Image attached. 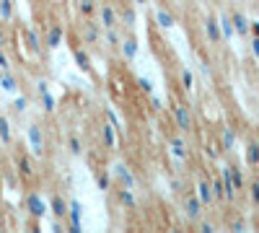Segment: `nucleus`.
<instances>
[{
  "label": "nucleus",
  "mask_w": 259,
  "mask_h": 233,
  "mask_svg": "<svg viewBox=\"0 0 259 233\" xmlns=\"http://www.w3.org/2000/svg\"><path fill=\"white\" fill-rule=\"evenodd\" d=\"M168 112H171V122H174L177 132H182V135L194 132V112H192V107L187 101H171Z\"/></svg>",
  "instance_id": "obj_1"
},
{
  "label": "nucleus",
  "mask_w": 259,
  "mask_h": 233,
  "mask_svg": "<svg viewBox=\"0 0 259 233\" xmlns=\"http://www.w3.org/2000/svg\"><path fill=\"white\" fill-rule=\"evenodd\" d=\"M78 34H80V44L96 47V44H101V39H104V26L99 24L96 18H80Z\"/></svg>",
  "instance_id": "obj_2"
},
{
  "label": "nucleus",
  "mask_w": 259,
  "mask_h": 233,
  "mask_svg": "<svg viewBox=\"0 0 259 233\" xmlns=\"http://www.w3.org/2000/svg\"><path fill=\"white\" fill-rule=\"evenodd\" d=\"M182 210H184V215H187V220L194 225L200 218H205V213H207V207L202 205V200L197 197V192H184L182 195Z\"/></svg>",
  "instance_id": "obj_3"
},
{
  "label": "nucleus",
  "mask_w": 259,
  "mask_h": 233,
  "mask_svg": "<svg viewBox=\"0 0 259 233\" xmlns=\"http://www.w3.org/2000/svg\"><path fill=\"white\" fill-rule=\"evenodd\" d=\"M202 34L207 39V44H212V47H223L226 44L223 31H221V21H218V16H215V13H207L202 18Z\"/></svg>",
  "instance_id": "obj_4"
},
{
  "label": "nucleus",
  "mask_w": 259,
  "mask_h": 233,
  "mask_svg": "<svg viewBox=\"0 0 259 233\" xmlns=\"http://www.w3.org/2000/svg\"><path fill=\"white\" fill-rule=\"evenodd\" d=\"M26 143H29V148H31V156H36V158H41L45 156V151H47V135H45V127L41 124H29V130H26Z\"/></svg>",
  "instance_id": "obj_5"
},
{
  "label": "nucleus",
  "mask_w": 259,
  "mask_h": 233,
  "mask_svg": "<svg viewBox=\"0 0 259 233\" xmlns=\"http://www.w3.org/2000/svg\"><path fill=\"white\" fill-rule=\"evenodd\" d=\"M96 21L104 26V29H114V26H122V16H119V8L109 0H104L99 6V13H96Z\"/></svg>",
  "instance_id": "obj_6"
},
{
  "label": "nucleus",
  "mask_w": 259,
  "mask_h": 233,
  "mask_svg": "<svg viewBox=\"0 0 259 233\" xmlns=\"http://www.w3.org/2000/svg\"><path fill=\"white\" fill-rule=\"evenodd\" d=\"M166 148H168V153L174 158H179V161H189V156H192V148L187 143V135H182V132L168 135L166 137Z\"/></svg>",
  "instance_id": "obj_7"
},
{
  "label": "nucleus",
  "mask_w": 259,
  "mask_h": 233,
  "mask_svg": "<svg viewBox=\"0 0 259 233\" xmlns=\"http://www.w3.org/2000/svg\"><path fill=\"white\" fill-rule=\"evenodd\" d=\"M99 132H101V145L106 148V151H117V148H119V135H122L117 130V124L109 122V119H104L99 124Z\"/></svg>",
  "instance_id": "obj_8"
},
{
  "label": "nucleus",
  "mask_w": 259,
  "mask_h": 233,
  "mask_svg": "<svg viewBox=\"0 0 259 233\" xmlns=\"http://www.w3.org/2000/svg\"><path fill=\"white\" fill-rule=\"evenodd\" d=\"M112 176H114V187L117 184H122V187H138V176H135V171L130 168L124 161H117L114 166H112Z\"/></svg>",
  "instance_id": "obj_9"
},
{
  "label": "nucleus",
  "mask_w": 259,
  "mask_h": 233,
  "mask_svg": "<svg viewBox=\"0 0 259 233\" xmlns=\"http://www.w3.org/2000/svg\"><path fill=\"white\" fill-rule=\"evenodd\" d=\"M24 205H26V213H29L34 220H41V218L47 215V210H50V205L41 200L39 192H29V195L24 197Z\"/></svg>",
  "instance_id": "obj_10"
},
{
  "label": "nucleus",
  "mask_w": 259,
  "mask_h": 233,
  "mask_svg": "<svg viewBox=\"0 0 259 233\" xmlns=\"http://www.w3.org/2000/svg\"><path fill=\"white\" fill-rule=\"evenodd\" d=\"M65 225H68V230L78 233L83 230V202L70 197V207H68V218H65Z\"/></svg>",
  "instance_id": "obj_11"
},
{
  "label": "nucleus",
  "mask_w": 259,
  "mask_h": 233,
  "mask_svg": "<svg viewBox=\"0 0 259 233\" xmlns=\"http://www.w3.org/2000/svg\"><path fill=\"white\" fill-rule=\"evenodd\" d=\"M45 47L47 50H57L62 41H65V26L60 24V21H52V24H47V29H45Z\"/></svg>",
  "instance_id": "obj_12"
},
{
  "label": "nucleus",
  "mask_w": 259,
  "mask_h": 233,
  "mask_svg": "<svg viewBox=\"0 0 259 233\" xmlns=\"http://www.w3.org/2000/svg\"><path fill=\"white\" fill-rule=\"evenodd\" d=\"M112 192H114V202H117L122 210H135V207H138V197H135V189H133V187L117 184V189H112Z\"/></svg>",
  "instance_id": "obj_13"
},
{
  "label": "nucleus",
  "mask_w": 259,
  "mask_h": 233,
  "mask_svg": "<svg viewBox=\"0 0 259 233\" xmlns=\"http://www.w3.org/2000/svg\"><path fill=\"white\" fill-rule=\"evenodd\" d=\"M16 171H18L21 179H26V181L36 179V163H34V158L29 153H18L16 156Z\"/></svg>",
  "instance_id": "obj_14"
},
{
  "label": "nucleus",
  "mask_w": 259,
  "mask_h": 233,
  "mask_svg": "<svg viewBox=\"0 0 259 233\" xmlns=\"http://www.w3.org/2000/svg\"><path fill=\"white\" fill-rule=\"evenodd\" d=\"M194 192H197V197L202 200L205 207L218 205V202H215V192H212V181L207 176H197V181H194Z\"/></svg>",
  "instance_id": "obj_15"
},
{
  "label": "nucleus",
  "mask_w": 259,
  "mask_h": 233,
  "mask_svg": "<svg viewBox=\"0 0 259 233\" xmlns=\"http://www.w3.org/2000/svg\"><path fill=\"white\" fill-rule=\"evenodd\" d=\"M68 207H70V200L68 197H62L60 192H52L50 195V213H52V218L65 220V218H68Z\"/></svg>",
  "instance_id": "obj_16"
},
{
  "label": "nucleus",
  "mask_w": 259,
  "mask_h": 233,
  "mask_svg": "<svg viewBox=\"0 0 259 233\" xmlns=\"http://www.w3.org/2000/svg\"><path fill=\"white\" fill-rule=\"evenodd\" d=\"M218 174H221V179H223V184H226V197H228V205H231V202H236V200H239V189H236V184H233L231 163H221V166H218Z\"/></svg>",
  "instance_id": "obj_17"
},
{
  "label": "nucleus",
  "mask_w": 259,
  "mask_h": 233,
  "mask_svg": "<svg viewBox=\"0 0 259 233\" xmlns=\"http://www.w3.org/2000/svg\"><path fill=\"white\" fill-rule=\"evenodd\" d=\"M231 18H233V29L239 36H251V18L239 11V8H231Z\"/></svg>",
  "instance_id": "obj_18"
},
{
  "label": "nucleus",
  "mask_w": 259,
  "mask_h": 233,
  "mask_svg": "<svg viewBox=\"0 0 259 233\" xmlns=\"http://www.w3.org/2000/svg\"><path fill=\"white\" fill-rule=\"evenodd\" d=\"M73 47V60H75V65L78 70L83 73H94V62H91V55H89V47H80V44H70Z\"/></svg>",
  "instance_id": "obj_19"
},
{
  "label": "nucleus",
  "mask_w": 259,
  "mask_h": 233,
  "mask_svg": "<svg viewBox=\"0 0 259 233\" xmlns=\"http://www.w3.org/2000/svg\"><path fill=\"white\" fill-rule=\"evenodd\" d=\"M138 52H140V44H138V39H135L133 34H124L122 44H119V55H122V60H124V62H135Z\"/></svg>",
  "instance_id": "obj_20"
},
{
  "label": "nucleus",
  "mask_w": 259,
  "mask_h": 233,
  "mask_svg": "<svg viewBox=\"0 0 259 233\" xmlns=\"http://www.w3.org/2000/svg\"><path fill=\"white\" fill-rule=\"evenodd\" d=\"M153 24L161 29V31H171L177 26V16L171 13L168 8H158L156 13H153Z\"/></svg>",
  "instance_id": "obj_21"
},
{
  "label": "nucleus",
  "mask_w": 259,
  "mask_h": 233,
  "mask_svg": "<svg viewBox=\"0 0 259 233\" xmlns=\"http://www.w3.org/2000/svg\"><path fill=\"white\" fill-rule=\"evenodd\" d=\"M122 39H124V31H122V26H114V29H104V39H101V44H104V47H109V50H117V52H119Z\"/></svg>",
  "instance_id": "obj_22"
},
{
  "label": "nucleus",
  "mask_w": 259,
  "mask_h": 233,
  "mask_svg": "<svg viewBox=\"0 0 259 233\" xmlns=\"http://www.w3.org/2000/svg\"><path fill=\"white\" fill-rule=\"evenodd\" d=\"M177 83H179V91H182L184 96H192V91H194V73H192L189 68H179Z\"/></svg>",
  "instance_id": "obj_23"
},
{
  "label": "nucleus",
  "mask_w": 259,
  "mask_h": 233,
  "mask_svg": "<svg viewBox=\"0 0 259 233\" xmlns=\"http://www.w3.org/2000/svg\"><path fill=\"white\" fill-rule=\"evenodd\" d=\"M94 181H96V187L101 189V192H109V189L114 187V176H112L109 168H96V171H94Z\"/></svg>",
  "instance_id": "obj_24"
},
{
  "label": "nucleus",
  "mask_w": 259,
  "mask_h": 233,
  "mask_svg": "<svg viewBox=\"0 0 259 233\" xmlns=\"http://www.w3.org/2000/svg\"><path fill=\"white\" fill-rule=\"evenodd\" d=\"M236 140H239V135H236V130H233V127H221L218 143H221V148H223V153H231V151H233Z\"/></svg>",
  "instance_id": "obj_25"
},
{
  "label": "nucleus",
  "mask_w": 259,
  "mask_h": 233,
  "mask_svg": "<svg viewBox=\"0 0 259 233\" xmlns=\"http://www.w3.org/2000/svg\"><path fill=\"white\" fill-rule=\"evenodd\" d=\"M244 161H246L249 168L259 166V140H246V145H244Z\"/></svg>",
  "instance_id": "obj_26"
},
{
  "label": "nucleus",
  "mask_w": 259,
  "mask_h": 233,
  "mask_svg": "<svg viewBox=\"0 0 259 233\" xmlns=\"http://www.w3.org/2000/svg\"><path fill=\"white\" fill-rule=\"evenodd\" d=\"M99 6H101L99 0H78V3H75V11H78L80 18H96Z\"/></svg>",
  "instance_id": "obj_27"
},
{
  "label": "nucleus",
  "mask_w": 259,
  "mask_h": 233,
  "mask_svg": "<svg viewBox=\"0 0 259 233\" xmlns=\"http://www.w3.org/2000/svg\"><path fill=\"white\" fill-rule=\"evenodd\" d=\"M65 145H68L70 156H83L85 153V145H83V137L78 132H68V140H65Z\"/></svg>",
  "instance_id": "obj_28"
},
{
  "label": "nucleus",
  "mask_w": 259,
  "mask_h": 233,
  "mask_svg": "<svg viewBox=\"0 0 259 233\" xmlns=\"http://www.w3.org/2000/svg\"><path fill=\"white\" fill-rule=\"evenodd\" d=\"M218 21H221L223 39H226V41H231V39H233V34H236V29H233V18H231V11H223V13L218 16Z\"/></svg>",
  "instance_id": "obj_29"
},
{
  "label": "nucleus",
  "mask_w": 259,
  "mask_h": 233,
  "mask_svg": "<svg viewBox=\"0 0 259 233\" xmlns=\"http://www.w3.org/2000/svg\"><path fill=\"white\" fill-rule=\"evenodd\" d=\"M231 174H233V184H236V189H239V195L246 192L249 179H246V174H244V168H241V166H236V163H231Z\"/></svg>",
  "instance_id": "obj_30"
},
{
  "label": "nucleus",
  "mask_w": 259,
  "mask_h": 233,
  "mask_svg": "<svg viewBox=\"0 0 259 233\" xmlns=\"http://www.w3.org/2000/svg\"><path fill=\"white\" fill-rule=\"evenodd\" d=\"M210 181H212V192H215V202H228V197H226V184H223V179H221V174H215V176H210Z\"/></svg>",
  "instance_id": "obj_31"
},
{
  "label": "nucleus",
  "mask_w": 259,
  "mask_h": 233,
  "mask_svg": "<svg viewBox=\"0 0 259 233\" xmlns=\"http://www.w3.org/2000/svg\"><path fill=\"white\" fill-rule=\"evenodd\" d=\"M119 16H122V26H124V29H133V26H135V21H138V11H135L133 6L119 8Z\"/></svg>",
  "instance_id": "obj_32"
},
{
  "label": "nucleus",
  "mask_w": 259,
  "mask_h": 233,
  "mask_svg": "<svg viewBox=\"0 0 259 233\" xmlns=\"http://www.w3.org/2000/svg\"><path fill=\"white\" fill-rule=\"evenodd\" d=\"M202 153H205V158H207V161H218V158H221V153H223V148H221V143H218V140H207Z\"/></svg>",
  "instance_id": "obj_33"
},
{
  "label": "nucleus",
  "mask_w": 259,
  "mask_h": 233,
  "mask_svg": "<svg viewBox=\"0 0 259 233\" xmlns=\"http://www.w3.org/2000/svg\"><path fill=\"white\" fill-rule=\"evenodd\" d=\"M0 86L6 91H18V78L11 75V70H0Z\"/></svg>",
  "instance_id": "obj_34"
},
{
  "label": "nucleus",
  "mask_w": 259,
  "mask_h": 233,
  "mask_svg": "<svg viewBox=\"0 0 259 233\" xmlns=\"http://www.w3.org/2000/svg\"><path fill=\"white\" fill-rule=\"evenodd\" d=\"M0 21L3 24L13 21V0H0Z\"/></svg>",
  "instance_id": "obj_35"
},
{
  "label": "nucleus",
  "mask_w": 259,
  "mask_h": 233,
  "mask_svg": "<svg viewBox=\"0 0 259 233\" xmlns=\"http://www.w3.org/2000/svg\"><path fill=\"white\" fill-rule=\"evenodd\" d=\"M0 140H3L6 145L13 143V130H11V122L6 117H0Z\"/></svg>",
  "instance_id": "obj_36"
},
{
  "label": "nucleus",
  "mask_w": 259,
  "mask_h": 233,
  "mask_svg": "<svg viewBox=\"0 0 259 233\" xmlns=\"http://www.w3.org/2000/svg\"><path fill=\"white\" fill-rule=\"evenodd\" d=\"M246 197H249V202L259 210V179L249 181V187H246Z\"/></svg>",
  "instance_id": "obj_37"
},
{
  "label": "nucleus",
  "mask_w": 259,
  "mask_h": 233,
  "mask_svg": "<svg viewBox=\"0 0 259 233\" xmlns=\"http://www.w3.org/2000/svg\"><path fill=\"white\" fill-rule=\"evenodd\" d=\"M39 99H41V107H45L47 114H55V112H57V101H55V96H52L50 91H45Z\"/></svg>",
  "instance_id": "obj_38"
},
{
  "label": "nucleus",
  "mask_w": 259,
  "mask_h": 233,
  "mask_svg": "<svg viewBox=\"0 0 259 233\" xmlns=\"http://www.w3.org/2000/svg\"><path fill=\"white\" fill-rule=\"evenodd\" d=\"M138 91L143 94V96H150V94H153V80H150V78H145V75H140L138 80Z\"/></svg>",
  "instance_id": "obj_39"
},
{
  "label": "nucleus",
  "mask_w": 259,
  "mask_h": 233,
  "mask_svg": "<svg viewBox=\"0 0 259 233\" xmlns=\"http://www.w3.org/2000/svg\"><path fill=\"white\" fill-rule=\"evenodd\" d=\"M228 228H231V230H249V223H246L241 215H236V218L228 220Z\"/></svg>",
  "instance_id": "obj_40"
},
{
  "label": "nucleus",
  "mask_w": 259,
  "mask_h": 233,
  "mask_svg": "<svg viewBox=\"0 0 259 233\" xmlns=\"http://www.w3.org/2000/svg\"><path fill=\"white\" fill-rule=\"evenodd\" d=\"M29 109V96H18L16 101H13V112H18V114H24Z\"/></svg>",
  "instance_id": "obj_41"
},
{
  "label": "nucleus",
  "mask_w": 259,
  "mask_h": 233,
  "mask_svg": "<svg viewBox=\"0 0 259 233\" xmlns=\"http://www.w3.org/2000/svg\"><path fill=\"white\" fill-rule=\"evenodd\" d=\"M194 228H197V230H202V233H212V230H215V223H210V220L200 218L197 223H194Z\"/></svg>",
  "instance_id": "obj_42"
},
{
  "label": "nucleus",
  "mask_w": 259,
  "mask_h": 233,
  "mask_svg": "<svg viewBox=\"0 0 259 233\" xmlns=\"http://www.w3.org/2000/svg\"><path fill=\"white\" fill-rule=\"evenodd\" d=\"M148 99H150V107H153V114H161V112H163V101H161L156 94H150Z\"/></svg>",
  "instance_id": "obj_43"
},
{
  "label": "nucleus",
  "mask_w": 259,
  "mask_h": 233,
  "mask_svg": "<svg viewBox=\"0 0 259 233\" xmlns=\"http://www.w3.org/2000/svg\"><path fill=\"white\" fill-rule=\"evenodd\" d=\"M249 50H251V55H254V60L259 62V36H249Z\"/></svg>",
  "instance_id": "obj_44"
},
{
  "label": "nucleus",
  "mask_w": 259,
  "mask_h": 233,
  "mask_svg": "<svg viewBox=\"0 0 259 233\" xmlns=\"http://www.w3.org/2000/svg\"><path fill=\"white\" fill-rule=\"evenodd\" d=\"M0 70H11V57L6 55V47H0Z\"/></svg>",
  "instance_id": "obj_45"
},
{
  "label": "nucleus",
  "mask_w": 259,
  "mask_h": 233,
  "mask_svg": "<svg viewBox=\"0 0 259 233\" xmlns=\"http://www.w3.org/2000/svg\"><path fill=\"white\" fill-rule=\"evenodd\" d=\"M0 24H3V21H0ZM8 44V34H6V29L0 26V47H6Z\"/></svg>",
  "instance_id": "obj_46"
},
{
  "label": "nucleus",
  "mask_w": 259,
  "mask_h": 233,
  "mask_svg": "<svg viewBox=\"0 0 259 233\" xmlns=\"http://www.w3.org/2000/svg\"><path fill=\"white\" fill-rule=\"evenodd\" d=\"M251 34L259 36V21H251Z\"/></svg>",
  "instance_id": "obj_47"
},
{
  "label": "nucleus",
  "mask_w": 259,
  "mask_h": 233,
  "mask_svg": "<svg viewBox=\"0 0 259 233\" xmlns=\"http://www.w3.org/2000/svg\"><path fill=\"white\" fill-rule=\"evenodd\" d=\"M135 6H140V8L143 6H150V0H135Z\"/></svg>",
  "instance_id": "obj_48"
},
{
  "label": "nucleus",
  "mask_w": 259,
  "mask_h": 233,
  "mask_svg": "<svg viewBox=\"0 0 259 233\" xmlns=\"http://www.w3.org/2000/svg\"><path fill=\"white\" fill-rule=\"evenodd\" d=\"M254 171H256V179H259V166H256V168H254Z\"/></svg>",
  "instance_id": "obj_49"
},
{
  "label": "nucleus",
  "mask_w": 259,
  "mask_h": 233,
  "mask_svg": "<svg viewBox=\"0 0 259 233\" xmlns=\"http://www.w3.org/2000/svg\"><path fill=\"white\" fill-rule=\"evenodd\" d=\"M207 3H218V0H207Z\"/></svg>",
  "instance_id": "obj_50"
},
{
  "label": "nucleus",
  "mask_w": 259,
  "mask_h": 233,
  "mask_svg": "<svg viewBox=\"0 0 259 233\" xmlns=\"http://www.w3.org/2000/svg\"><path fill=\"white\" fill-rule=\"evenodd\" d=\"M256 130H259V127H256Z\"/></svg>",
  "instance_id": "obj_51"
}]
</instances>
